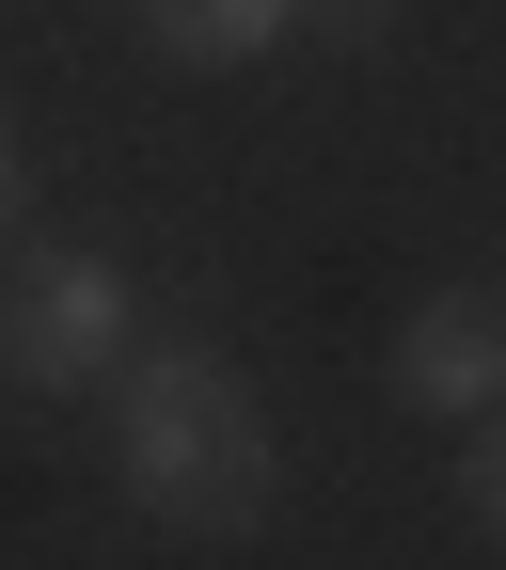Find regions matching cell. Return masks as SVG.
Wrapping results in <instances>:
<instances>
[{
	"mask_svg": "<svg viewBox=\"0 0 506 570\" xmlns=\"http://www.w3.org/2000/svg\"><path fill=\"white\" fill-rule=\"evenodd\" d=\"M127 348H142V285L111 254H17V285H0V381L17 396H111Z\"/></svg>",
	"mask_w": 506,
	"mask_h": 570,
	"instance_id": "obj_2",
	"label": "cell"
},
{
	"mask_svg": "<svg viewBox=\"0 0 506 570\" xmlns=\"http://www.w3.org/2000/svg\"><path fill=\"white\" fill-rule=\"evenodd\" d=\"M459 428H475V444H459V523L506 554V396H490V412H459Z\"/></svg>",
	"mask_w": 506,
	"mask_h": 570,
	"instance_id": "obj_5",
	"label": "cell"
},
{
	"mask_svg": "<svg viewBox=\"0 0 506 570\" xmlns=\"http://www.w3.org/2000/svg\"><path fill=\"white\" fill-rule=\"evenodd\" d=\"M32 223V142H17V96H0V238Z\"/></svg>",
	"mask_w": 506,
	"mask_h": 570,
	"instance_id": "obj_7",
	"label": "cell"
},
{
	"mask_svg": "<svg viewBox=\"0 0 506 570\" xmlns=\"http://www.w3.org/2000/svg\"><path fill=\"white\" fill-rule=\"evenodd\" d=\"M111 428H127V508L159 523L175 554H238V539L269 523V491H285L269 412H254V381H238L206 333L127 348V365H111Z\"/></svg>",
	"mask_w": 506,
	"mask_h": 570,
	"instance_id": "obj_1",
	"label": "cell"
},
{
	"mask_svg": "<svg viewBox=\"0 0 506 570\" xmlns=\"http://www.w3.org/2000/svg\"><path fill=\"white\" fill-rule=\"evenodd\" d=\"M396 396L411 412H490L506 396V302L490 285H427L396 317Z\"/></svg>",
	"mask_w": 506,
	"mask_h": 570,
	"instance_id": "obj_3",
	"label": "cell"
},
{
	"mask_svg": "<svg viewBox=\"0 0 506 570\" xmlns=\"http://www.w3.org/2000/svg\"><path fill=\"white\" fill-rule=\"evenodd\" d=\"M127 17H142V48H159V63H190V80L285 48V0H127Z\"/></svg>",
	"mask_w": 506,
	"mask_h": 570,
	"instance_id": "obj_4",
	"label": "cell"
},
{
	"mask_svg": "<svg viewBox=\"0 0 506 570\" xmlns=\"http://www.w3.org/2000/svg\"><path fill=\"white\" fill-rule=\"evenodd\" d=\"M396 17L411 0H285V48H348L365 63V48H396Z\"/></svg>",
	"mask_w": 506,
	"mask_h": 570,
	"instance_id": "obj_6",
	"label": "cell"
}]
</instances>
